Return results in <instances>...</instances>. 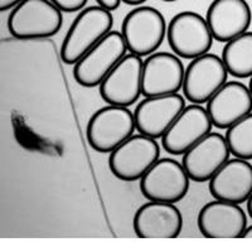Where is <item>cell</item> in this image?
I'll list each match as a JSON object with an SVG mask.
<instances>
[{"label": "cell", "instance_id": "obj_24", "mask_svg": "<svg viewBox=\"0 0 252 252\" xmlns=\"http://www.w3.org/2000/svg\"><path fill=\"white\" fill-rule=\"evenodd\" d=\"M23 0H0V12H5V10L14 9Z\"/></svg>", "mask_w": 252, "mask_h": 252}, {"label": "cell", "instance_id": "obj_2", "mask_svg": "<svg viewBox=\"0 0 252 252\" xmlns=\"http://www.w3.org/2000/svg\"><path fill=\"white\" fill-rule=\"evenodd\" d=\"M63 24L62 10L51 0H23L8 18V29L17 39L53 37Z\"/></svg>", "mask_w": 252, "mask_h": 252}, {"label": "cell", "instance_id": "obj_12", "mask_svg": "<svg viewBox=\"0 0 252 252\" xmlns=\"http://www.w3.org/2000/svg\"><path fill=\"white\" fill-rule=\"evenodd\" d=\"M212 126L207 109L195 103L186 106L161 138L163 148L172 155L184 154L207 136Z\"/></svg>", "mask_w": 252, "mask_h": 252}, {"label": "cell", "instance_id": "obj_3", "mask_svg": "<svg viewBox=\"0 0 252 252\" xmlns=\"http://www.w3.org/2000/svg\"><path fill=\"white\" fill-rule=\"evenodd\" d=\"M166 29L165 19L158 9L139 6L124 18L121 34L130 53L146 57L161 46Z\"/></svg>", "mask_w": 252, "mask_h": 252}, {"label": "cell", "instance_id": "obj_27", "mask_svg": "<svg viewBox=\"0 0 252 252\" xmlns=\"http://www.w3.org/2000/svg\"><path fill=\"white\" fill-rule=\"evenodd\" d=\"M242 238H252V226L247 227L246 231H245L244 233V237Z\"/></svg>", "mask_w": 252, "mask_h": 252}, {"label": "cell", "instance_id": "obj_11", "mask_svg": "<svg viewBox=\"0 0 252 252\" xmlns=\"http://www.w3.org/2000/svg\"><path fill=\"white\" fill-rule=\"evenodd\" d=\"M231 150L223 135L209 132L201 141L183 154V164L190 181L209 182L228 161Z\"/></svg>", "mask_w": 252, "mask_h": 252}, {"label": "cell", "instance_id": "obj_17", "mask_svg": "<svg viewBox=\"0 0 252 252\" xmlns=\"http://www.w3.org/2000/svg\"><path fill=\"white\" fill-rule=\"evenodd\" d=\"M207 111L217 129H228L252 111L250 89L238 81L226 82L207 103Z\"/></svg>", "mask_w": 252, "mask_h": 252}, {"label": "cell", "instance_id": "obj_29", "mask_svg": "<svg viewBox=\"0 0 252 252\" xmlns=\"http://www.w3.org/2000/svg\"><path fill=\"white\" fill-rule=\"evenodd\" d=\"M163 1H169V3H172V1H177V0H163Z\"/></svg>", "mask_w": 252, "mask_h": 252}, {"label": "cell", "instance_id": "obj_13", "mask_svg": "<svg viewBox=\"0 0 252 252\" xmlns=\"http://www.w3.org/2000/svg\"><path fill=\"white\" fill-rule=\"evenodd\" d=\"M184 107L186 101L178 94L145 97L134 111L136 130L149 138H163Z\"/></svg>", "mask_w": 252, "mask_h": 252}, {"label": "cell", "instance_id": "obj_25", "mask_svg": "<svg viewBox=\"0 0 252 252\" xmlns=\"http://www.w3.org/2000/svg\"><path fill=\"white\" fill-rule=\"evenodd\" d=\"M121 1H124L127 5H140V4L145 3L146 0H121Z\"/></svg>", "mask_w": 252, "mask_h": 252}, {"label": "cell", "instance_id": "obj_7", "mask_svg": "<svg viewBox=\"0 0 252 252\" xmlns=\"http://www.w3.org/2000/svg\"><path fill=\"white\" fill-rule=\"evenodd\" d=\"M166 38L172 51L184 60L207 55L215 39L207 20L194 12L174 15L166 29Z\"/></svg>", "mask_w": 252, "mask_h": 252}, {"label": "cell", "instance_id": "obj_26", "mask_svg": "<svg viewBox=\"0 0 252 252\" xmlns=\"http://www.w3.org/2000/svg\"><path fill=\"white\" fill-rule=\"evenodd\" d=\"M247 212H249V216L252 218V194L250 195V198L247 199Z\"/></svg>", "mask_w": 252, "mask_h": 252}, {"label": "cell", "instance_id": "obj_10", "mask_svg": "<svg viewBox=\"0 0 252 252\" xmlns=\"http://www.w3.org/2000/svg\"><path fill=\"white\" fill-rule=\"evenodd\" d=\"M227 77L228 71L218 56L207 53L194 58L184 73V96L195 105L208 102L227 82Z\"/></svg>", "mask_w": 252, "mask_h": 252}, {"label": "cell", "instance_id": "obj_21", "mask_svg": "<svg viewBox=\"0 0 252 252\" xmlns=\"http://www.w3.org/2000/svg\"><path fill=\"white\" fill-rule=\"evenodd\" d=\"M226 140L231 154L236 158L251 160L252 159V114L241 119L227 129Z\"/></svg>", "mask_w": 252, "mask_h": 252}, {"label": "cell", "instance_id": "obj_5", "mask_svg": "<svg viewBox=\"0 0 252 252\" xmlns=\"http://www.w3.org/2000/svg\"><path fill=\"white\" fill-rule=\"evenodd\" d=\"M127 46L120 32L111 31L75 64L73 77L87 89L101 85L114 67L126 56Z\"/></svg>", "mask_w": 252, "mask_h": 252}, {"label": "cell", "instance_id": "obj_18", "mask_svg": "<svg viewBox=\"0 0 252 252\" xmlns=\"http://www.w3.org/2000/svg\"><path fill=\"white\" fill-rule=\"evenodd\" d=\"M206 20L213 38L227 43L250 28L251 8L246 0H213L207 10Z\"/></svg>", "mask_w": 252, "mask_h": 252}, {"label": "cell", "instance_id": "obj_8", "mask_svg": "<svg viewBox=\"0 0 252 252\" xmlns=\"http://www.w3.org/2000/svg\"><path fill=\"white\" fill-rule=\"evenodd\" d=\"M190 178L183 164L164 158L158 160L140 179L141 194L153 202L177 203L189 190Z\"/></svg>", "mask_w": 252, "mask_h": 252}, {"label": "cell", "instance_id": "obj_15", "mask_svg": "<svg viewBox=\"0 0 252 252\" xmlns=\"http://www.w3.org/2000/svg\"><path fill=\"white\" fill-rule=\"evenodd\" d=\"M198 228L206 238H242L247 217L238 204L215 199L199 211Z\"/></svg>", "mask_w": 252, "mask_h": 252}, {"label": "cell", "instance_id": "obj_4", "mask_svg": "<svg viewBox=\"0 0 252 252\" xmlns=\"http://www.w3.org/2000/svg\"><path fill=\"white\" fill-rule=\"evenodd\" d=\"M135 118L127 107L109 105L97 110L87 125V140L98 153H111L134 135Z\"/></svg>", "mask_w": 252, "mask_h": 252}, {"label": "cell", "instance_id": "obj_20", "mask_svg": "<svg viewBox=\"0 0 252 252\" xmlns=\"http://www.w3.org/2000/svg\"><path fill=\"white\" fill-rule=\"evenodd\" d=\"M222 60L233 77H252V32H246L227 42L222 51Z\"/></svg>", "mask_w": 252, "mask_h": 252}, {"label": "cell", "instance_id": "obj_14", "mask_svg": "<svg viewBox=\"0 0 252 252\" xmlns=\"http://www.w3.org/2000/svg\"><path fill=\"white\" fill-rule=\"evenodd\" d=\"M183 63L177 55L157 52L148 56L143 66V94L145 97L178 94L183 89Z\"/></svg>", "mask_w": 252, "mask_h": 252}, {"label": "cell", "instance_id": "obj_16", "mask_svg": "<svg viewBox=\"0 0 252 252\" xmlns=\"http://www.w3.org/2000/svg\"><path fill=\"white\" fill-rule=\"evenodd\" d=\"M183 227V217L174 203L148 202L136 211L134 231L139 238H177Z\"/></svg>", "mask_w": 252, "mask_h": 252}, {"label": "cell", "instance_id": "obj_6", "mask_svg": "<svg viewBox=\"0 0 252 252\" xmlns=\"http://www.w3.org/2000/svg\"><path fill=\"white\" fill-rule=\"evenodd\" d=\"M157 139L146 135H132L124 141L109 158L112 174L124 182L139 181L159 160L160 148Z\"/></svg>", "mask_w": 252, "mask_h": 252}, {"label": "cell", "instance_id": "obj_19", "mask_svg": "<svg viewBox=\"0 0 252 252\" xmlns=\"http://www.w3.org/2000/svg\"><path fill=\"white\" fill-rule=\"evenodd\" d=\"M209 192L215 199L241 204L252 194V165L236 158L228 160L209 181Z\"/></svg>", "mask_w": 252, "mask_h": 252}, {"label": "cell", "instance_id": "obj_23", "mask_svg": "<svg viewBox=\"0 0 252 252\" xmlns=\"http://www.w3.org/2000/svg\"><path fill=\"white\" fill-rule=\"evenodd\" d=\"M97 1L98 5L103 6V8H106L107 10H115V9H118L119 5H120L121 0H96Z\"/></svg>", "mask_w": 252, "mask_h": 252}, {"label": "cell", "instance_id": "obj_22", "mask_svg": "<svg viewBox=\"0 0 252 252\" xmlns=\"http://www.w3.org/2000/svg\"><path fill=\"white\" fill-rule=\"evenodd\" d=\"M60 10L66 13H75L82 10L89 0H51Z\"/></svg>", "mask_w": 252, "mask_h": 252}, {"label": "cell", "instance_id": "obj_9", "mask_svg": "<svg viewBox=\"0 0 252 252\" xmlns=\"http://www.w3.org/2000/svg\"><path fill=\"white\" fill-rule=\"evenodd\" d=\"M143 66L141 57L126 55L101 82L102 100L114 106L134 105L143 94Z\"/></svg>", "mask_w": 252, "mask_h": 252}, {"label": "cell", "instance_id": "obj_28", "mask_svg": "<svg viewBox=\"0 0 252 252\" xmlns=\"http://www.w3.org/2000/svg\"><path fill=\"white\" fill-rule=\"evenodd\" d=\"M250 92H251V94H252V77H251V81H250Z\"/></svg>", "mask_w": 252, "mask_h": 252}, {"label": "cell", "instance_id": "obj_1", "mask_svg": "<svg viewBox=\"0 0 252 252\" xmlns=\"http://www.w3.org/2000/svg\"><path fill=\"white\" fill-rule=\"evenodd\" d=\"M114 17L101 5L89 6L69 27L61 47V60L66 64H76L87 52L111 32Z\"/></svg>", "mask_w": 252, "mask_h": 252}]
</instances>
